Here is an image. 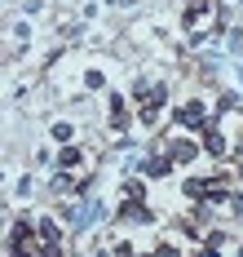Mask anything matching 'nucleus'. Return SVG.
I'll list each match as a JSON object with an SVG mask.
<instances>
[{
    "label": "nucleus",
    "mask_w": 243,
    "mask_h": 257,
    "mask_svg": "<svg viewBox=\"0 0 243 257\" xmlns=\"http://www.w3.org/2000/svg\"><path fill=\"white\" fill-rule=\"evenodd\" d=\"M172 124H182L186 133H204L212 120H208V106L204 102H182L177 111H172Z\"/></svg>",
    "instance_id": "nucleus-1"
},
{
    "label": "nucleus",
    "mask_w": 243,
    "mask_h": 257,
    "mask_svg": "<svg viewBox=\"0 0 243 257\" xmlns=\"http://www.w3.org/2000/svg\"><path fill=\"white\" fill-rule=\"evenodd\" d=\"M115 217H120V222H137V226H142V222H150V208H146V200H124Z\"/></svg>",
    "instance_id": "nucleus-2"
},
{
    "label": "nucleus",
    "mask_w": 243,
    "mask_h": 257,
    "mask_svg": "<svg viewBox=\"0 0 243 257\" xmlns=\"http://www.w3.org/2000/svg\"><path fill=\"white\" fill-rule=\"evenodd\" d=\"M168 155H172V164H190V160H199V142H190V138H177V142L168 147Z\"/></svg>",
    "instance_id": "nucleus-3"
},
{
    "label": "nucleus",
    "mask_w": 243,
    "mask_h": 257,
    "mask_svg": "<svg viewBox=\"0 0 243 257\" xmlns=\"http://www.w3.org/2000/svg\"><path fill=\"white\" fill-rule=\"evenodd\" d=\"M204 151H208V155H216V160L226 155V133H221L216 124H208V128H204Z\"/></svg>",
    "instance_id": "nucleus-4"
},
{
    "label": "nucleus",
    "mask_w": 243,
    "mask_h": 257,
    "mask_svg": "<svg viewBox=\"0 0 243 257\" xmlns=\"http://www.w3.org/2000/svg\"><path fill=\"white\" fill-rule=\"evenodd\" d=\"M142 169H146V178H168L172 173V155H150V160H142Z\"/></svg>",
    "instance_id": "nucleus-5"
},
{
    "label": "nucleus",
    "mask_w": 243,
    "mask_h": 257,
    "mask_svg": "<svg viewBox=\"0 0 243 257\" xmlns=\"http://www.w3.org/2000/svg\"><path fill=\"white\" fill-rule=\"evenodd\" d=\"M54 164L62 169V173H76V169L84 164V155H80V147H71V142H66V147H62V155H58Z\"/></svg>",
    "instance_id": "nucleus-6"
},
{
    "label": "nucleus",
    "mask_w": 243,
    "mask_h": 257,
    "mask_svg": "<svg viewBox=\"0 0 243 257\" xmlns=\"http://www.w3.org/2000/svg\"><path fill=\"white\" fill-rule=\"evenodd\" d=\"M36 235H40V244H62V226H58L54 217H40L36 222Z\"/></svg>",
    "instance_id": "nucleus-7"
},
{
    "label": "nucleus",
    "mask_w": 243,
    "mask_h": 257,
    "mask_svg": "<svg viewBox=\"0 0 243 257\" xmlns=\"http://www.w3.org/2000/svg\"><path fill=\"white\" fill-rule=\"evenodd\" d=\"M110 128H128V115H124V98H110Z\"/></svg>",
    "instance_id": "nucleus-8"
},
{
    "label": "nucleus",
    "mask_w": 243,
    "mask_h": 257,
    "mask_svg": "<svg viewBox=\"0 0 243 257\" xmlns=\"http://www.w3.org/2000/svg\"><path fill=\"white\" fill-rule=\"evenodd\" d=\"M124 200H146V186L142 182H124Z\"/></svg>",
    "instance_id": "nucleus-9"
},
{
    "label": "nucleus",
    "mask_w": 243,
    "mask_h": 257,
    "mask_svg": "<svg viewBox=\"0 0 243 257\" xmlns=\"http://www.w3.org/2000/svg\"><path fill=\"white\" fill-rule=\"evenodd\" d=\"M54 138H58V142H71V138H76V128L66 124V120H58V124H54Z\"/></svg>",
    "instance_id": "nucleus-10"
},
{
    "label": "nucleus",
    "mask_w": 243,
    "mask_h": 257,
    "mask_svg": "<svg viewBox=\"0 0 243 257\" xmlns=\"http://www.w3.org/2000/svg\"><path fill=\"white\" fill-rule=\"evenodd\" d=\"M36 257H62V244H36Z\"/></svg>",
    "instance_id": "nucleus-11"
},
{
    "label": "nucleus",
    "mask_w": 243,
    "mask_h": 257,
    "mask_svg": "<svg viewBox=\"0 0 243 257\" xmlns=\"http://www.w3.org/2000/svg\"><path fill=\"white\" fill-rule=\"evenodd\" d=\"M204 244H208V248H221V244H226V231H208V235H204Z\"/></svg>",
    "instance_id": "nucleus-12"
},
{
    "label": "nucleus",
    "mask_w": 243,
    "mask_h": 257,
    "mask_svg": "<svg viewBox=\"0 0 243 257\" xmlns=\"http://www.w3.org/2000/svg\"><path fill=\"white\" fill-rule=\"evenodd\" d=\"M155 257H182V253H177V244H160V248H155Z\"/></svg>",
    "instance_id": "nucleus-13"
},
{
    "label": "nucleus",
    "mask_w": 243,
    "mask_h": 257,
    "mask_svg": "<svg viewBox=\"0 0 243 257\" xmlns=\"http://www.w3.org/2000/svg\"><path fill=\"white\" fill-rule=\"evenodd\" d=\"M194 257H216V248H208V244H204V253H194Z\"/></svg>",
    "instance_id": "nucleus-14"
}]
</instances>
